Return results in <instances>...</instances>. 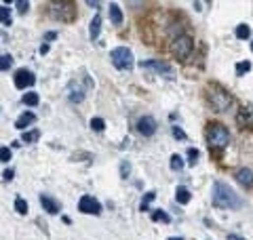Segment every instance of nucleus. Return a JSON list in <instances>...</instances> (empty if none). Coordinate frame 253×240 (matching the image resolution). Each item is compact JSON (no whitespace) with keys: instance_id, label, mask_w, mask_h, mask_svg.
Listing matches in <instances>:
<instances>
[{"instance_id":"f257e3e1","label":"nucleus","mask_w":253,"mask_h":240,"mask_svg":"<svg viewBox=\"0 0 253 240\" xmlns=\"http://www.w3.org/2000/svg\"><path fill=\"white\" fill-rule=\"evenodd\" d=\"M213 205L218 209H239L241 198L236 196V192L224 181L213 183Z\"/></svg>"},{"instance_id":"f03ea898","label":"nucleus","mask_w":253,"mask_h":240,"mask_svg":"<svg viewBox=\"0 0 253 240\" xmlns=\"http://www.w3.org/2000/svg\"><path fill=\"white\" fill-rule=\"evenodd\" d=\"M230 141V133L224 124L213 122L209 129H207V144H209L211 150H224Z\"/></svg>"},{"instance_id":"7ed1b4c3","label":"nucleus","mask_w":253,"mask_h":240,"mask_svg":"<svg viewBox=\"0 0 253 240\" xmlns=\"http://www.w3.org/2000/svg\"><path fill=\"white\" fill-rule=\"evenodd\" d=\"M110 59H112V63L114 67H118V70H123V72H129L133 70V53L126 47H116L112 49V53H110Z\"/></svg>"},{"instance_id":"20e7f679","label":"nucleus","mask_w":253,"mask_h":240,"mask_svg":"<svg viewBox=\"0 0 253 240\" xmlns=\"http://www.w3.org/2000/svg\"><path fill=\"white\" fill-rule=\"evenodd\" d=\"M209 101H211V106L218 110V112H224V110H228L230 101H232V97H230V93L224 91V89L211 87L209 89Z\"/></svg>"},{"instance_id":"39448f33","label":"nucleus","mask_w":253,"mask_h":240,"mask_svg":"<svg viewBox=\"0 0 253 240\" xmlns=\"http://www.w3.org/2000/svg\"><path fill=\"white\" fill-rule=\"evenodd\" d=\"M192 49H194V42H192L190 36H177V38L173 40V44H171V51H173L180 59L190 57Z\"/></svg>"},{"instance_id":"423d86ee","label":"nucleus","mask_w":253,"mask_h":240,"mask_svg":"<svg viewBox=\"0 0 253 240\" xmlns=\"http://www.w3.org/2000/svg\"><path fill=\"white\" fill-rule=\"evenodd\" d=\"M141 70H154L156 74H162V76H173V67L167 61H160V59H148V61H141Z\"/></svg>"},{"instance_id":"0eeeda50","label":"nucleus","mask_w":253,"mask_h":240,"mask_svg":"<svg viewBox=\"0 0 253 240\" xmlns=\"http://www.w3.org/2000/svg\"><path fill=\"white\" fill-rule=\"evenodd\" d=\"M51 15L59 17L62 21H70L74 17V4L72 2H53L51 4Z\"/></svg>"},{"instance_id":"6e6552de","label":"nucleus","mask_w":253,"mask_h":240,"mask_svg":"<svg viewBox=\"0 0 253 240\" xmlns=\"http://www.w3.org/2000/svg\"><path fill=\"white\" fill-rule=\"evenodd\" d=\"M78 209H80V213H87V215H99L101 213V205L93 196H89V194L78 200Z\"/></svg>"},{"instance_id":"1a4fd4ad","label":"nucleus","mask_w":253,"mask_h":240,"mask_svg":"<svg viewBox=\"0 0 253 240\" xmlns=\"http://www.w3.org/2000/svg\"><path fill=\"white\" fill-rule=\"evenodd\" d=\"M36 82V76L30 70H17L15 72V87L17 89H28Z\"/></svg>"},{"instance_id":"9d476101","label":"nucleus","mask_w":253,"mask_h":240,"mask_svg":"<svg viewBox=\"0 0 253 240\" xmlns=\"http://www.w3.org/2000/svg\"><path fill=\"white\" fill-rule=\"evenodd\" d=\"M137 131L144 135V137H150V135L156 133V120L152 116H141L137 120Z\"/></svg>"},{"instance_id":"9b49d317","label":"nucleus","mask_w":253,"mask_h":240,"mask_svg":"<svg viewBox=\"0 0 253 240\" xmlns=\"http://www.w3.org/2000/svg\"><path fill=\"white\" fill-rule=\"evenodd\" d=\"M40 205H42V209H44V211H47L49 215H55V213H59V209H62V205H59L55 198L47 196V194H42V196H40Z\"/></svg>"},{"instance_id":"f8f14e48","label":"nucleus","mask_w":253,"mask_h":240,"mask_svg":"<svg viewBox=\"0 0 253 240\" xmlns=\"http://www.w3.org/2000/svg\"><path fill=\"white\" fill-rule=\"evenodd\" d=\"M68 97H70V101H74V103L83 101V99H85L83 87H80L78 82H70V85H68Z\"/></svg>"},{"instance_id":"ddd939ff","label":"nucleus","mask_w":253,"mask_h":240,"mask_svg":"<svg viewBox=\"0 0 253 240\" xmlns=\"http://www.w3.org/2000/svg\"><path fill=\"white\" fill-rule=\"evenodd\" d=\"M236 181L245 187H253V171L251 169H239L236 171Z\"/></svg>"},{"instance_id":"4468645a","label":"nucleus","mask_w":253,"mask_h":240,"mask_svg":"<svg viewBox=\"0 0 253 240\" xmlns=\"http://www.w3.org/2000/svg\"><path fill=\"white\" fill-rule=\"evenodd\" d=\"M32 122H36V114H34V112H24V114H21V116L17 118V122H15V126L24 131L26 126H30Z\"/></svg>"},{"instance_id":"2eb2a0df","label":"nucleus","mask_w":253,"mask_h":240,"mask_svg":"<svg viewBox=\"0 0 253 240\" xmlns=\"http://www.w3.org/2000/svg\"><path fill=\"white\" fill-rule=\"evenodd\" d=\"M190 198H192V194H190V190H188V187H184V185H177V190H175V200L180 202V205H188V202H190Z\"/></svg>"},{"instance_id":"dca6fc26","label":"nucleus","mask_w":253,"mask_h":240,"mask_svg":"<svg viewBox=\"0 0 253 240\" xmlns=\"http://www.w3.org/2000/svg\"><path fill=\"white\" fill-rule=\"evenodd\" d=\"M110 19H112L114 26H121L123 24V11H121V6H118L116 2L110 4Z\"/></svg>"},{"instance_id":"f3484780","label":"nucleus","mask_w":253,"mask_h":240,"mask_svg":"<svg viewBox=\"0 0 253 240\" xmlns=\"http://www.w3.org/2000/svg\"><path fill=\"white\" fill-rule=\"evenodd\" d=\"M99 30H101V17H99V15H95L93 21H91V28H89V34H91V40H97Z\"/></svg>"},{"instance_id":"a211bd4d","label":"nucleus","mask_w":253,"mask_h":240,"mask_svg":"<svg viewBox=\"0 0 253 240\" xmlns=\"http://www.w3.org/2000/svg\"><path fill=\"white\" fill-rule=\"evenodd\" d=\"M38 101H40V97H38V93H34V91H30V93L24 95V103H26V106H30V108L38 106Z\"/></svg>"},{"instance_id":"6ab92c4d","label":"nucleus","mask_w":253,"mask_h":240,"mask_svg":"<svg viewBox=\"0 0 253 240\" xmlns=\"http://www.w3.org/2000/svg\"><path fill=\"white\" fill-rule=\"evenodd\" d=\"M251 118H253V108H249V106L243 108L241 114H239V122H241V124H249Z\"/></svg>"},{"instance_id":"aec40b11","label":"nucleus","mask_w":253,"mask_h":240,"mask_svg":"<svg viewBox=\"0 0 253 240\" xmlns=\"http://www.w3.org/2000/svg\"><path fill=\"white\" fill-rule=\"evenodd\" d=\"M249 36H251V30H249V26L241 24L239 28H236V38H239V40H247Z\"/></svg>"},{"instance_id":"412c9836","label":"nucleus","mask_w":253,"mask_h":240,"mask_svg":"<svg viewBox=\"0 0 253 240\" xmlns=\"http://www.w3.org/2000/svg\"><path fill=\"white\" fill-rule=\"evenodd\" d=\"M0 21H2V26H11V11H9V6H0Z\"/></svg>"},{"instance_id":"4be33fe9","label":"nucleus","mask_w":253,"mask_h":240,"mask_svg":"<svg viewBox=\"0 0 253 240\" xmlns=\"http://www.w3.org/2000/svg\"><path fill=\"white\" fill-rule=\"evenodd\" d=\"M38 137H40V131H28V133H24L21 141H26V144H34V141H38Z\"/></svg>"},{"instance_id":"5701e85b","label":"nucleus","mask_w":253,"mask_h":240,"mask_svg":"<svg viewBox=\"0 0 253 240\" xmlns=\"http://www.w3.org/2000/svg\"><path fill=\"white\" fill-rule=\"evenodd\" d=\"M154 198H156V194H154V192H148V194H146V198L141 200V205H139L141 211H150V202H152Z\"/></svg>"},{"instance_id":"b1692460","label":"nucleus","mask_w":253,"mask_h":240,"mask_svg":"<svg viewBox=\"0 0 253 240\" xmlns=\"http://www.w3.org/2000/svg\"><path fill=\"white\" fill-rule=\"evenodd\" d=\"M15 211L19 215H26L28 213V202L24 198H15Z\"/></svg>"},{"instance_id":"393cba45","label":"nucleus","mask_w":253,"mask_h":240,"mask_svg":"<svg viewBox=\"0 0 253 240\" xmlns=\"http://www.w3.org/2000/svg\"><path fill=\"white\" fill-rule=\"evenodd\" d=\"M171 169H173V171H182V169H184V160H182L180 154H173V156H171Z\"/></svg>"},{"instance_id":"a878e982","label":"nucleus","mask_w":253,"mask_h":240,"mask_svg":"<svg viewBox=\"0 0 253 240\" xmlns=\"http://www.w3.org/2000/svg\"><path fill=\"white\" fill-rule=\"evenodd\" d=\"M152 219H154V221H165V223H169V221H171V217H169L165 211H160V209H156V211L152 213Z\"/></svg>"},{"instance_id":"bb28decb","label":"nucleus","mask_w":253,"mask_h":240,"mask_svg":"<svg viewBox=\"0 0 253 240\" xmlns=\"http://www.w3.org/2000/svg\"><path fill=\"white\" fill-rule=\"evenodd\" d=\"M11 65H13V57L4 53L2 57H0V70H2V72H6V70H9Z\"/></svg>"},{"instance_id":"cd10ccee","label":"nucleus","mask_w":253,"mask_h":240,"mask_svg":"<svg viewBox=\"0 0 253 240\" xmlns=\"http://www.w3.org/2000/svg\"><path fill=\"white\" fill-rule=\"evenodd\" d=\"M249 70H251V63L249 61H239V63H236V74H239V76H245Z\"/></svg>"},{"instance_id":"c85d7f7f","label":"nucleus","mask_w":253,"mask_h":240,"mask_svg":"<svg viewBox=\"0 0 253 240\" xmlns=\"http://www.w3.org/2000/svg\"><path fill=\"white\" fill-rule=\"evenodd\" d=\"M198 156H200V152H198L196 148H190V150H188V162L192 164V167H194V164L198 162Z\"/></svg>"},{"instance_id":"c756f323","label":"nucleus","mask_w":253,"mask_h":240,"mask_svg":"<svg viewBox=\"0 0 253 240\" xmlns=\"http://www.w3.org/2000/svg\"><path fill=\"white\" fill-rule=\"evenodd\" d=\"M91 129H93V131H103V129H106V122H103V118H91Z\"/></svg>"},{"instance_id":"7c9ffc66","label":"nucleus","mask_w":253,"mask_h":240,"mask_svg":"<svg viewBox=\"0 0 253 240\" xmlns=\"http://www.w3.org/2000/svg\"><path fill=\"white\" fill-rule=\"evenodd\" d=\"M0 160H2V162H9V160H11V150H9V148H2V150H0Z\"/></svg>"},{"instance_id":"2f4dec72","label":"nucleus","mask_w":253,"mask_h":240,"mask_svg":"<svg viewBox=\"0 0 253 240\" xmlns=\"http://www.w3.org/2000/svg\"><path fill=\"white\" fill-rule=\"evenodd\" d=\"M15 4H17V11L21 13V15H24V13H28V2H24V0H17V2H15Z\"/></svg>"},{"instance_id":"473e14b6","label":"nucleus","mask_w":253,"mask_h":240,"mask_svg":"<svg viewBox=\"0 0 253 240\" xmlns=\"http://www.w3.org/2000/svg\"><path fill=\"white\" fill-rule=\"evenodd\" d=\"M173 137L175 139H186V133L180 129V126H173Z\"/></svg>"},{"instance_id":"72a5a7b5","label":"nucleus","mask_w":253,"mask_h":240,"mask_svg":"<svg viewBox=\"0 0 253 240\" xmlns=\"http://www.w3.org/2000/svg\"><path fill=\"white\" fill-rule=\"evenodd\" d=\"M13 175H15L13 171H11V169H6L4 173H2V179H4V181H11V179H13Z\"/></svg>"},{"instance_id":"f704fd0d","label":"nucleus","mask_w":253,"mask_h":240,"mask_svg":"<svg viewBox=\"0 0 253 240\" xmlns=\"http://www.w3.org/2000/svg\"><path fill=\"white\" fill-rule=\"evenodd\" d=\"M53 38H57V32H47V34H44V40H47V42H51Z\"/></svg>"},{"instance_id":"c9c22d12","label":"nucleus","mask_w":253,"mask_h":240,"mask_svg":"<svg viewBox=\"0 0 253 240\" xmlns=\"http://www.w3.org/2000/svg\"><path fill=\"white\" fill-rule=\"evenodd\" d=\"M121 173H123L121 177H126V173H129V164H126V162L121 164Z\"/></svg>"},{"instance_id":"e433bc0d","label":"nucleus","mask_w":253,"mask_h":240,"mask_svg":"<svg viewBox=\"0 0 253 240\" xmlns=\"http://www.w3.org/2000/svg\"><path fill=\"white\" fill-rule=\"evenodd\" d=\"M228 240H245V238H241V236H236V234H230V236H228Z\"/></svg>"},{"instance_id":"4c0bfd02","label":"nucleus","mask_w":253,"mask_h":240,"mask_svg":"<svg viewBox=\"0 0 253 240\" xmlns=\"http://www.w3.org/2000/svg\"><path fill=\"white\" fill-rule=\"evenodd\" d=\"M169 240H184L182 236H173V238H169Z\"/></svg>"},{"instance_id":"58836bf2","label":"nucleus","mask_w":253,"mask_h":240,"mask_svg":"<svg viewBox=\"0 0 253 240\" xmlns=\"http://www.w3.org/2000/svg\"><path fill=\"white\" fill-rule=\"evenodd\" d=\"M251 51H253V40H251Z\"/></svg>"}]
</instances>
